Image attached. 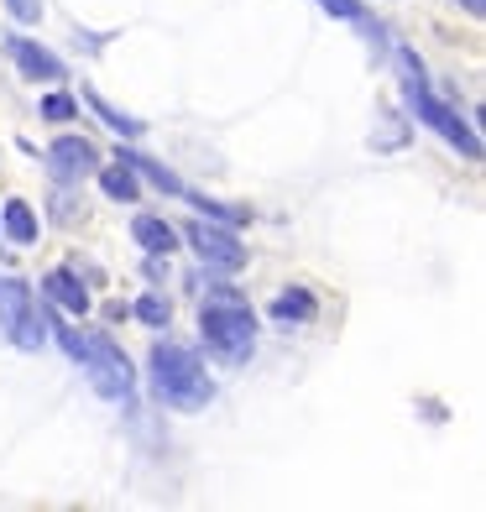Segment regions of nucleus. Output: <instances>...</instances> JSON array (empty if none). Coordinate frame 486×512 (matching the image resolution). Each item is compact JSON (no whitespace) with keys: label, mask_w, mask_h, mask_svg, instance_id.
<instances>
[{"label":"nucleus","mask_w":486,"mask_h":512,"mask_svg":"<svg viewBox=\"0 0 486 512\" xmlns=\"http://www.w3.org/2000/svg\"><path fill=\"white\" fill-rule=\"evenodd\" d=\"M84 371H89V382H95V392L110 398V403L131 398V387H136V371H131L126 351L110 335H89L84 340Z\"/></svg>","instance_id":"20e7f679"},{"label":"nucleus","mask_w":486,"mask_h":512,"mask_svg":"<svg viewBox=\"0 0 486 512\" xmlns=\"http://www.w3.org/2000/svg\"><path fill=\"white\" fill-rule=\"evenodd\" d=\"M152 387L162 403H173L183 413H194L215 398V382L210 371L199 366V356L189 351V345H173V340H157L152 345Z\"/></svg>","instance_id":"f257e3e1"},{"label":"nucleus","mask_w":486,"mask_h":512,"mask_svg":"<svg viewBox=\"0 0 486 512\" xmlns=\"http://www.w3.org/2000/svg\"><path fill=\"white\" fill-rule=\"evenodd\" d=\"M42 293L58 298L68 314H89V288L79 283L74 272H48V277H42Z\"/></svg>","instance_id":"1a4fd4ad"},{"label":"nucleus","mask_w":486,"mask_h":512,"mask_svg":"<svg viewBox=\"0 0 486 512\" xmlns=\"http://www.w3.org/2000/svg\"><path fill=\"white\" fill-rule=\"evenodd\" d=\"M403 95H408V105H413V115L429 126V131H439L450 147H460L466 157H481V142H476V131L460 121V115L445 105V100H434L429 95V79H424V63L413 58V53H403Z\"/></svg>","instance_id":"7ed1b4c3"},{"label":"nucleus","mask_w":486,"mask_h":512,"mask_svg":"<svg viewBox=\"0 0 486 512\" xmlns=\"http://www.w3.org/2000/svg\"><path fill=\"white\" fill-rule=\"evenodd\" d=\"M0 330H6L11 345H21V351H42V314L32 304V288L16 283V277L0 283Z\"/></svg>","instance_id":"39448f33"},{"label":"nucleus","mask_w":486,"mask_h":512,"mask_svg":"<svg viewBox=\"0 0 486 512\" xmlns=\"http://www.w3.org/2000/svg\"><path fill=\"white\" fill-rule=\"evenodd\" d=\"M74 115H79V105L68 95H48V100H42V121H74Z\"/></svg>","instance_id":"f3484780"},{"label":"nucleus","mask_w":486,"mask_h":512,"mask_svg":"<svg viewBox=\"0 0 486 512\" xmlns=\"http://www.w3.org/2000/svg\"><path fill=\"white\" fill-rule=\"evenodd\" d=\"M48 168L58 178H84V173H95L100 168V152L84 142V136H63V142L48 147Z\"/></svg>","instance_id":"0eeeda50"},{"label":"nucleus","mask_w":486,"mask_h":512,"mask_svg":"<svg viewBox=\"0 0 486 512\" xmlns=\"http://www.w3.org/2000/svg\"><path fill=\"white\" fill-rule=\"evenodd\" d=\"M11 58L21 63V74H27V79H63V63L48 48L27 42V37H11Z\"/></svg>","instance_id":"6e6552de"},{"label":"nucleus","mask_w":486,"mask_h":512,"mask_svg":"<svg viewBox=\"0 0 486 512\" xmlns=\"http://www.w3.org/2000/svg\"><path fill=\"white\" fill-rule=\"evenodd\" d=\"M199 330H204V340H210V351L220 361H230V366L251 361V351H257V324H251V309L230 288L210 293V304H204V314H199Z\"/></svg>","instance_id":"f03ea898"},{"label":"nucleus","mask_w":486,"mask_h":512,"mask_svg":"<svg viewBox=\"0 0 486 512\" xmlns=\"http://www.w3.org/2000/svg\"><path fill=\"white\" fill-rule=\"evenodd\" d=\"M168 298H162V293H147V298H136V319H142V324H152V330H162V324H168Z\"/></svg>","instance_id":"dca6fc26"},{"label":"nucleus","mask_w":486,"mask_h":512,"mask_svg":"<svg viewBox=\"0 0 486 512\" xmlns=\"http://www.w3.org/2000/svg\"><path fill=\"white\" fill-rule=\"evenodd\" d=\"M6 236H11L16 246H32V241H37V215L27 209V199H11V204H6Z\"/></svg>","instance_id":"f8f14e48"},{"label":"nucleus","mask_w":486,"mask_h":512,"mask_svg":"<svg viewBox=\"0 0 486 512\" xmlns=\"http://www.w3.org/2000/svg\"><path fill=\"white\" fill-rule=\"evenodd\" d=\"M466 11H471V16H481V11H486V0H466Z\"/></svg>","instance_id":"aec40b11"},{"label":"nucleus","mask_w":486,"mask_h":512,"mask_svg":"<svg viewBox=\"0 0 486 512\" xmlns=\"http://www.w3.org/2000/svg\"><path fill=\"white\" fill-rule=\"evenodd\" d=\"M6 6H11L21 21H27V27H32V21H42V6H37V0H6Z\"/></svg>","instance_id":"6ab92c4d"},{"label":"nucleus","mask_w":486,"mask_h":512,"mask_svg":"<svg viewBox=\"0 0 486 512\" xmlns=\"http://www.w3.org/2000/svg\"><path fill=\"white\" fill-rule=\"evenodd\" d=\"M319 6L330 11V16H340V21H361V6H356V0H319Z\"/></svg>","instance_id":"a211bd4d"},{"label":"nucleus","mask_w":486,"mask_h":512,"mask_svg":"<svg viewBox=\"0 0 486 512\" xmlns=\"http://www.w3.org/2000/svg\"><path fill=\"white\" fill-rule=\"evenodd\" d=\"M84 100H89V105L100 110V121H105L110 131H121V136H142V121H131V115H121V110H110V105H105V100L95 95V89H84Z\"/></svg>","instance_id":"2eb2a0df"},{"label":"nucleus","mask_w":486,"mask_h":512,"mask_svg":"<svg viewBox=\"0 0 486 512\" xmlns=\"http://www.w3.org/2000/svg\"><path fill=\"white\" fill-rule=\"evenodd\" d=\"M100 189H105V199H121V204H131V199H136L131 162H110V168H100Z\"/></svg>","instance_id":"ddd939ff"},{"label":"nucleus","mask_w":486,"mask_h":512,"mask_svg":"<svg viewBox=\"0 0 486 512\" xmlns=\"http://www.w3.org/2000/svg\"><path fill=\"white\" fill-rule=\"evenodd\" d=\"M272 319H277V324L314 319V298H309L304 288H288V293H277V298H272Z\"/></svg>","instance_id":"9b49d317"},{"label":"nucleus","mask_w":486,"mask_h":512,"mask_svg":"<svg viewBox=\"0 0 486 512\" xmlns=\"http://www.w3.org/2000/svg\"><path fill=\"white\" fill-rule=\"evenodd\" d=\"M115 157H121V162H131V168H142V173H147V178L157 183V189H162V194H183V183H178V178H173L168 168H157V162H152V157H142V152H126V147H121V152H115Z\"/></svg>","instance_id":"4468645a"},{"label":"nucleus","mask_w":486,"mask_h":512,"mask_svg":"<svg viewBox=\"0 0 486 512\" xmlns=\"http://www.w3.org/2000/svg\"><path fill=\"white\" fill-rule=\"evenodd\" d=\"M189 241H194V251L210 267H225V272H241L246 267V246L230 236V230L210 225V220H189Z\"/></svg>","instance_id":"423d86ee"},{"label":"nucleus","mask_w":486,"mask_h":512,"mask_svg":"<svg viewBox=\"0 0 486 512\" xmlns=\"http://www.w3.org/2000/svg\"><path fill=\"white\" fill-rule=\"evenodd\" d=\"M131 236L142 241V246H147L152 256H162V251H173V246H178V230H173L168 220H157V215H136Z\"/></svg>","instance_id":"9d476101"}]
</instances>
